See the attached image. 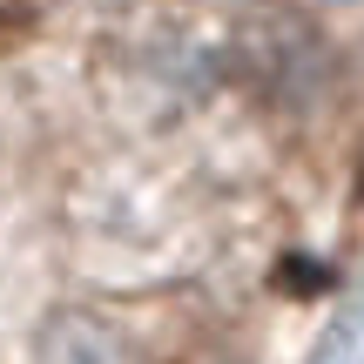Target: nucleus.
Returning <instances> with one entry per match:
<instances>
[{"label": "nucleus", "instance_id": "obj_1", "mask_svg": "<svg viewBox=\"0 0 364 364\" xmlns=\"http://www.w3.org/2000/svg\"><path fill=\"white\" fill-rule=\"evenodd\" d=\"M41 364H135L129 344L88 311H61L41 331Z\"/></svg>", "mask_w": 364, "mask_h": 364}, {"label": "nucleus", "instance_id": "obj_2", "mask_svg": "<svg viewBox=\"0 0 364 364\" xmlns=\"http://www.w3.org/2000/svg\"><path fill=\"white\" fill-rule=\"evenodd\" d=\"M34 21H41V0H0V41L27 34Z\"/></svg>", "mask_w": 364, "mask_h": 364}, {"label": "nucleus", "instance_id": "obj_3", "mask_svg": "<svg viewBox=\"0 0 364 364\" xmlns=\"http://www.w3.org/2000/svg\"><path fill=\"white\" fill-rule=\"evenodd\" d=\"M351 203L364 209V162H358V182H351Z\"/></svg>", "mask_w": 364, "mask_h": 364}]
</instances>
